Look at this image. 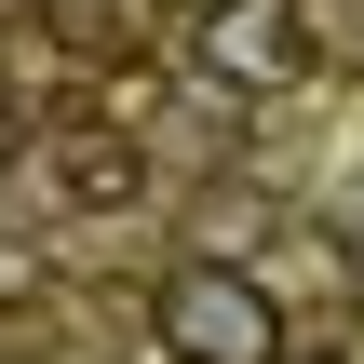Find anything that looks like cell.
I'll list each match as a JSON object with an SVG mask.
<instances>
[{
	"instance_id": "2",
	"label": "cell",
	"mask_w": 364,
	"mask_h": 364,
	"mask_svg": "<svg viewBox=\"0 0 364 364\" xmlns=\"http://www.w3.org/2000/svg\"><path fill=\"white\" fill-rule=\"evenodd\" d=\"M203 68H216V95H284V81H311V14L297 0H203Z\"/></svg>"
},
{
	"instance_id": "3",
	"label": "cell",
	"mask_w": 364,
	"mask_h": 364,
	"mask_svg": "<svg viewBox=\"0 0 364 364\" xmlns=\"http://www.w3.org/2000/svg\"><path fill=\"white\" fill-rule=\"evenodd\" d=\"M135 176H149V162H135V135H108V122H68V135H54V189H68L81 216L135 203Z\"/></svg>"
},
{
	"instance_id": "1",
	"label": "cell",
	"mask_w": 364,
	"mask_h": 364,
	"mask_svg": "<svg viewBox=\"0 0 364 364\" xmlns=\"http://www.w3.org/2000/svg\"><path fill=\"white\" fill-rule=\"evenodd\" d=\"M149 338H162V364H284V311L257 270L216 257V270H176L149 297Z\"/></svg>"
}]
</instances>
